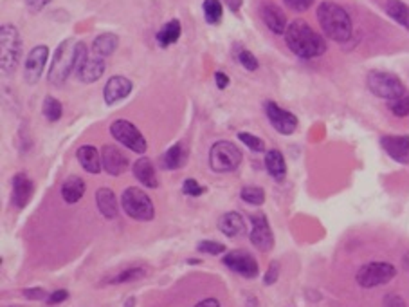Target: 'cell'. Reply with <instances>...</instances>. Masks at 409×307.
<instances>
[{
	"instance_id": "19",
	"label": "cell",
	"mask_w": 409,
	"mask_h": 307,
	"mask_svg": "<svg viewBox=\"0 0 409 307\" xmlns=\"http://www.w3.org/2000/svg\"><path fill=\"white\" fill-rule=\"evenodd\" d=\"M260 16L264 20V24L274 34H285L287 27H289L285 13L272 2H267V4L261 5Z\"/></svg>"
},
{
	"instance_id": "27",
	"label": "cell",
	"mask_w": 409,
	"mask_h": 307,
	"mask_svg": "<svg viewBox=\"0 0 409 307\" xmlns=\"http://www.w3.org/2000/svg\"><path fill=\"white\" fill-rule=\"evenodd\" d=\"M180 33H183V27H180V22L178 20H170L163 25L157 33V44L161 47H168V45H174L178 38H180Z\"/></svg>"
},
{
	"instance_id": "13",
	"label": "cell",
	"mask_w": 409,
	"mask_h": 307,
	"mask_svg": "<svg viewBox=\"0 0 409 307\" xmlns=\"http://www.w3.org/2000/svg\"><path fill=\"white\" fill-rule=\"evenodd\" d=\"M49 60V49L47 45H36L31 49V53L27 54L24 64V78L30 85H34L38 82L42 73H44L45 64Z\"/></svg>"
},
{
	"instance_id": "21",
	"label": "cell",
	"mask_w": 409,
	"mask_h": 307,
	"mask_svg": "<svg viewBox=\"0 0 409 307\" xmlns=\"http://www.w3.org/2000/svg\"><path fill=\"white\" fill-rule=\"evenodd\" d=\"M246 220L238 212H227L218 219V229L227 237H240L246 234Z\"/></svg>"
},
{
	"instance_id": "22",
	"label": "cell",
	"mask_w": 409,
	"mask_h": 307,
	"mask_svg": "<svg viewBox=\"0 0 409 307\" xmlns=\"http://www.w3.org/2000/svg\"><path fill=\"white\" fill-rule=\"evenodd\" d=\"M78 159L82 163L83 170L89 172V174H100L103 168L102 163V154L94 148L92 145H83L80 146V150H78Z\"/></svg>"
},
{
	"instance_id": "33",
	"label": "cell",
	"mask_w": 409,
	"mask_h": 307,
	"mask_svg": "<svg viewBox=\"0 0 409 307\" xmlns=\"http://www.w3.org/2000/svg\"><path fill=\"white\" fill-rule=\"evenodd\" d=\"M141 277H145V269L143 268H126L121 273H117L116 277L110 278V284H126L139 280Z\"/></svg>"
},
{
	"instance_id": "32",
	"label": "cell",
	"mask_w": 409,
	"mask_h": 307,
	"mask_svg": "<svg viewBox=\"0 0 409 307\" xmlns=\"http://www.w3.org/2000/svg\"><path fill=\"white\" fill-rule=\"evenodd\" d=\"M240 197L244 203L250 206H261L265 203V192L260 186H244L240 192Z\"/></svg>"
},
{
	"instance_id": "24",
	"label": "cell",
	"mask_w": 409,
	"mask_h": 307,
	"mask_svg": "<svg viewBox=\"0 0 409 307\" xmlns=\"http://www.w3.org/2000/svg\"><path fill=\"white\" fill-rule=\"evenodd\" d=\"M186 161H188V150L183 143L170 146L161 157V165L164 166V170H177V168L186 165Z\"/></svg>"
},
{
	"instance_id": "20",
	"label": "cell",
	"mask_w": 409,
	"mask_h": 307,
	"mask_svg": "<svg viewBox=\"0 0 409 307\" xmlns=\"http://www.w3.org/2000/svg\"><path fill=\"white\" fill-rule=\"evenodd\" d=\"M134 176L146 188H157L159 186V177L155 172V166L148 157H139L134 163Z\"/></svg>"
},
{
	"instance_id": "38",
	"label": "cell",
	"mask_w": 409,
	"mask_h": 307,
	"mask_svg": "<svg viewBox=\"0 0 409 307\" xmlns=\"http://www.w3.org/2000/svg\"><path fill=\"white\" fill-rule=\"evenodd\" d=\"M183 192L189 195V197H198V195H202L206 192V188L198 185L197 179H186L183 185Z\"/></svg>"
},
{
	"instance_id": "18",
	"label": "cell",
	"mask_w": 409,
	"mask_h": 307,
	"mask_svg": "<svg viewBox=\"0 0 409 307\" xmlns=\"http://www.w3.org/2000/svg\"><path fill=\"white\" fill-rule=\"evenodd\" d=\"M34 194V183L27 174H16L13 177V194H11V201L16 208H25L30 205L31 197Z\"/></svg>"
},
{
	"instance_id": "17",
	"label": "cell",
	"mask_w": 409,
	"mask_h": 307,
	"mask_svg": "<svg viewBox=\"0 0 409 307\" xmlns=\"http://www.w3.org/2000/svg\"><path fill=\"white\" fill-rule=\"evenodd\" d=\"M132 93V82L125 76H112L105 83L103 89V98L106 105H116L117 102L125 100Z\"/></svg>"
},
{
	"instance_id": "29",
	"label": "cell",
	"mask_w": 409,
	"mask_h": 307,
	"mask_svg": "<svg viewBox=\"0 0 409 307\" xmlns=\"http://www.w3.org/2000/svg\"><path fill=\"white\" fill-rule=\"evenodd\" d=\"M386 11L397 24L409 31V5H406L402 0H386Z\"/></svg>"
},
{
	"instance_id": "35",
	"label": "cell",
	"mask_w": 409,
	"mask_h": 307,
	"mask_svg": "<svg viewBox=\"0 0 409 307\" xmlns=\"http://www.w3.org/2000/svg\"><path fill=\"white\" fill-rule=\"evenodd\" d=\"M236 60H238V62L247 69V71H256V69L260 67L258 58H256L255 54L250 53V51H247V49L240 47V51L236 53Z\"/></svg>"
},
{
	"instance_id": "30",
	"label": "cell",
	"mask_w": 409,
	"mask_h": 307,
	"mask_svg": "<svg viewBox=\"0 0 409 307\" xmlns=\"http://www.w3.org/2000/svg\"><path fill=\"white\" fill-rule=\"evenodd\" d=\"M202 10H204V19H206L207 24H211V25L220 24L222 15H224V8H222L220 0H204Z\"/></svg>"
},
{
	"instance_id": "46",
	"label": "cell",
	"mask_w": 409,
	"mask_h": 307,
	"mask_svg": "<svg viewBox=\"0 0 409 307\" xmlns=\"http://www.w3.org/2000/svg\"><path fill=\"white\" fill-rule=\"evenodd\" d=\"M195 307H220V302L217 298H204L202 302H198Z\"/></svg>"
},
{
	"instance_id": "25",
	"label": "cell",
	"mask_w": 409,
	"mask_h": 307,
	"mask_svg": "<svg viewBox=\"0 0 409 307\" xmlns=\"http://www.w3.org/2000/svg\"><path fill=\"white\" fill-rule=\"evenodd\" d=\"M85 190H87V188H85V181H83L82 177L71 176L63 181L62 197L65 203L74 205V203H78V201H82V197L85 195Z\"/></svg>"
},
{
	"instance_id": "16",
	"label": "cell",
	"mask_w": 409,
	"mask_h": 307,
	"mask_svg": "<svg viewBox=\"0 0 409 307\" xmlns=\"http://www.w3.org/2000/svg\"><path fill=\"white\" fill-rule=\"evenodd\" d=\"M76 78L82 83H94L102 78L103 73H105V60L102 56H87L83 60L82 64L76 67Z\"/></svg>"
},
{
	"instance_id": "4",
	"label": "cell",
	"mask_w": 409,
	"mask_h": 307,
	"mask_svg": "<svg viewBox=\"0 0 409 307\" xmlns=\"http://www.w3.org/2000/svg\"><path fill=\"white\" fill-rule=\"evenodd\" d=\"M0 65L4 73H13L22 54V38L15 25L4 24L0 27Z\"/></svg>"
},
{
	"instance_id": "7",
	"label": "cell",
	"mask_w": 409,
	"mask_h": 307,
	"mask_svg": "<svg viewBox=\"0 0 409 307\" xmlns=\"http://www.w3.org/2000/svg\"><path fill=\"white\" fill-rule=\"evenodd\" d=\"M242 163V152L231 141H217L209 150V166L215 174L235 172Z\"/></svg>"
},
{
	"instance_id": "14",
	"label": "cell",
	"mask_w": 409,
	"mask_h": 307,
	"mask_svg": "<svg viewBox=\"0 0 409 307\" xmlns=\"http://www.w3.org/2000/svg\"><path fill=\"white\" fill-rule=\"evenodd\" d=\"M380 146L400 165H409V136H382Z\"/></svg>"
},
{
	"instance_id": "41",
	"label": "cell",
	"mask_w": 409,
	"mask_h": 307,
	"mask_svg": "<svg viewBox=\"0 0 409 307\" xmlns=\"http://www.w3.org/2000/svg\"><path fill=\"white\" fill-rule=\"evenodd\" d=\"M382 307H408L406 306V300L397 293H390L386 295L384 302H382Z\"/></svg>"
},
{
	"instance_id": "43",
	"label": "cell",
	"mask_w": 409,
	"mask_h": 307,
	"mask_svg": "<svg viewBox=\"0 0 409 307\" xmlns=\"http://www.w3.org/2000/svg\"><path fill=\"white\" fill-rule=\"evenodd\" d=\"M24 297L30 298V300H44L47 298V293L42 288H33V289H25Z\"/></svg>"
},
{
	"instance_id": "8",
	"label": "cell",
	"mask_w": 409,
	"mask_h": 307,
	"mask_svg": "<svg viewBox=\"0 0 409 307\" xmlns=\"http://www.w3.org/2000/svg\"><path fill=\"white\" fill-rule=\"evenodd\" d=\"M397 275L393 264L388 262H370L364 264L355 275L357 284L364 289H373L379 286H386Z\"/></svg>"
},
{
	"instance_id": "37",
	"label": "cell",
	"mask_w": 409,
	"mask_h": 307,
	"mask_svg": "<svg viewBox=\"0 0 409 307\" xmlns=\"http://www.w3.org/2000/svg\"><path fill=\"white\" fill-rule=\"evenodd\" d=\"M197 249L200 253H207V255H220L226 251V246L220 242H215V240H200L197 246Z\"/></svg>"
},
{
	"instance_id": "44",
	"label": "cell",
	"mask_w": 409,
	"mask_h": 307,
	"mask_svg": "<svg viewBox=\"0 0 409 307\" xmlns=\"http://www.w3.org/2000/svg\"><path fill=\"white\" fill-rule=\"evenodd\" d=\"M49 2H53V0H25V5H27L31 11H42Z\"/></svg>"
},
{
	"instance_id": "9",
	"label": "cell",
	"mask_w": 409,
	"mask_h": 307,
	"mask_svg": "<svg viewBox=\"0 0 409 307\" xmlns=\"http://www.w3.org/2000/svg\"><path fill=\"white\" fill-rule=\"evenodd\" d=\"M110 134L114 136V139H117L121 145H125L126 148H130L135 154H145L146 152L148 145H146L145 136L128 120H117V122L112 123Z\"/></svg>"
},
{
	"instance_id": "31",
	"label": "cell",
	"mask_w": 409,
	"mask_h": 307,
	"mask_svg": "<svg viewBox=\"0 0 409 307\" xmlns=\"http://www.w3.org/2000/svg\"><path fill=\"white\" fill-rule=\"evenodd\" d=\"M42 113H44V116L47 122H51V123L58 122L60 117H62V113H63L62 103H60L56 98L47 96L44 100V105H42Z\"/></svg>"
},
{
	"instance_id": "28",
	"label": "cell",
	"mask_w": 409,
	"mask_h": 307,
	"mask_svg": "<svg viewBox=\"0 0 409 307\" xmlns=\"http://www.w3.org/2000/svg\"><path fill=\"white\" fill-rule=\"evenodd\" d=\"M117 44H119V40H117L116 34L103 33L94 38V42H92V51H94V54H97V56L105 58V56L114 54V51L117 49Z\"/></svg>"
},
{
	"instance_id": "6",
	"label": "cell",
	"mask_w": 409,
	"mask_h": 307,
	"mask_svg": "<svg viewBox=\"0 0 409 307\" xmlns=\"http://www.w3.org/2000/svg\"><path fill=\"white\" fill-rule=\"evenodd\" d=\"M121 206H123V212L135 220H145L146 223V220H152L155 217L154 203L137 186H130L123 192Z\"/></svg>"
},
{
	"instance_id": "5",
	"label": "cell",
	"mask_w": 409,
	"mask_h": 307,
	"mask_svg": "<svg viewBox=\"0 0 409 307\" xmlns=\"http://www.w3.org/2000/svg\"><path fill=\"white\" fill-rule=\"evenodd\" d=\"M366 85L371 94L388 102H393L406 93L404 83L400 82L399 76L388 71H370L366 76Z\"/></svg>"
},
{
	"instance_id": "26",
	"label": "cell",
	"mask_w": 409,
	"mask_h": 307,
	"mask_svg": "<svg viewBox=\"0 0 409 307\" xmlns=\"http://www.w3.org/2000/svg\"><path fill=\"white\" fill-rule=\"evenodd\" d=\"M265 168L270 174V177H274L276 181L281 183L285 179V176H287V163H285L283 154L276 150V148L267 152L265 154Z\"/></svg>"
},
{
	"instance_id": "36",
	"label": "cell",
	"mask_w": 409,
	"mask_h": 307,
	"mask_svg": "<svg viewBox=\"0 0 409 307\" xmlns=\"http://www.w3.org/2000/svg\"><path fill=\"white\" fill-rule=\"evenodd\" d=\"M238 139L253 152H265L264 141H261L258 136H253L249 132H240V134H238Z\"/></svg>"
},
{
	"instance_id": "39",
	"label": "cell",
	"mask_w": 409,
	"mask_h": 307,
	"mask_svg": "<svg viewBox=\"0 0 409 307\" xmlns=\"http://www.w3.org/2000/svg\"><path fill=\"white\" fill-rule=\"evenodd\" d=\"M279 278V262L278 260H272L269 264V269H267V273L264 277V284L265 286H272V284L278 282Z\"/></svg>"
},
{
	"instance_id": "45",
	"label": "cell",
	"mask_w": 409,
	"mask_h": 307,
	"mask_svg": "<svg viewBox=\"0 0 409 307\" xmlns=\"http://www.w3.org/2000/svg\"><path fill=\"white\" fill-rule=\"evenodd\" d=\"M215 80H217V87L218 89H226L229 85V76L226 73H215Z\"/></svg>"
},
{
	"instance_id": "3",
	"label": "cell",
	"mask_w": 409,
	"mask_h": 307,
	"mask_svg": "<svg viewBox=\"0 0 409 307\" xmlns=\"http://www.w3.org/2000/svg\"><path fill=\"white\" fill-rule=\"evenodd\" d=\"M78 51H80V42L74 38H67L54 51L53 62H51V69H49L47 74L49 82L53 85H62L71 76V73L76 71Z\"/></svg>"
},
{
	"instance_id": "1",
	"label": "cell",
	"mask_w": 409,
	"mask_h": 307,
	"mask_svg": "<svg viewBox=\"0 0 409 307\" xmlns=\"http://www.w3.org/2000/svg\"><path fill=\"white\" fill-rule=\"evenodd\" d=\"M285 42L296 56L305 60L319 58L327 51V44L305 20H294L285 31Z\"/></svg>"
},
{
	"instance_id": "40",
	"label": "cell",
	"mask_w": 409,
	"mask_h": 307,
	"mask_svg": "<svg viewBox=\"0 0 409 307\" xmlns=\"http://www.w3.org/2000/svg\"><path fill=\"white\" fill-rule=\"evenodd\" d=\"M283 2L292 11H307L316 0H283Z\"/></svg>"
},
{
	"instance_id": "23",
	"label": "cell",
	"mask_w": 409,
	"mask_h": 307,
	"mask_svg": "<svg viewBox=\"0 0 409 307\" xmlns=\"http://www.w3.org/2000/svg\"><path fill=\"white\" fill-rule=\"evenodd\" d=\"M96 205L97 210L102 212L105 219H116L117 214H119L116 194L110 188H100L96 192Z\"/></svg>"
},
{
	"instance_id": "10",
	"label": "cell",
	"mask_w": 409,
	"mask_h": 307,
	"mask_svg": "<svg viewBox=\"0 0 409 307\" xmlns=\"http://www.w3.org/2000/svg\"><path fill=\"white\" fill-rule=\"evenodd\" d=\"M224 264L231 271L246 278H255L260 273V266H258L255 257L244 251V249H233L227 255H224Z\"/></svg>"
},
{
	"instance_id": "34",
	"label": "cell",
	"mask_w": 409,
	"mask_h": 307,
	"mask_svg": "<svg viewBox=\"0 0 409 307\" xmlns=\"http://www.w3.org/2000/svg\"><path fill=\"white\" fill-rule=\"evenodd\" d=\"M390 111H391V114L397 117L409 116V93L408 91H406L402 96L397 98V100L390 102Z\"/></svg>"
},
{
	"instance_id": "11",
	"label": "cell",
	"mask_w": 409,
	"mask_h": 307,
	"mask_svg": "<svg viewBox=\"0 0 409 307\" xmlns=\"http://www.w3.org/2000/svg\"><path fill=\"white\" fill-rule=\"evenodd\" d=\"M250 225H253V229H250L249 237L253 246L264 251V253L270 251L272 246H274V235H272V229H270L267 217L264 214L250 215Z\"/></svg>"
},
{
	"instance_id": "2",
	"label": "cell",
	"mask_w": 409,
	"mask_h": 307,
	"mask_svg": "<svg viewBox=\"0 0 409 307\" xmlns=\"http://www.w3.org/2000/svg\"><path fill=\"white\" fill-rule=\"evenodd\" d=\"M318 20L325 34L334 42L344 44L351 38V19L342 5L323 2L318 8Z\"/></svg>"
},
{
	"instance_id": "15",
	"label": "cell",
	"mask_w": 409,
	"mask_h": 307,
	"mask_svg": "<svg viewBox=\"0 0 409 307\" xmlns=\"http://www.w3.org/2000/svg\"><path fill=\"white\" fill-rule=\"evenodd\" d=\"M103 170L110 176H121L128 168V157L116 145H105L102 148Z\"/></svg>"
},
{
	"instance_id": "12",
	"label": "cell",
	"mask_w": 409,
	"mask_h": 307,
	"mask_svg": "<svg viewBox=\"0 0 409 307\" xmlns=\"http://www.w3.org/2000/svg\"><path fill=\"white\" fill-rule=\"evenodd\" d=\"M265 114L269 117L270 125L274 127L276 132L283 134V136H290L298 128V117L294 116L292 113L285 111L279 105H276L274 102L265 103Z\"/></svg>"
},
{
	"instance_id": "42",
	"label": "cell",
	"mask_w": 409,
	"mask_h": 307,
	"mask_svg": "<svg viewBox=\"0 0 409 307\" xmlns=\"http://www.w3.org/2000/svg\"><path fill=\"white\" fill-rule=\"evenodd\" d=\"M67 298H69V291H65V289H58V291H54L53 295L47 298V304L49 306H56V304L65 302Z\"/></svg>"
}]
</instances>
